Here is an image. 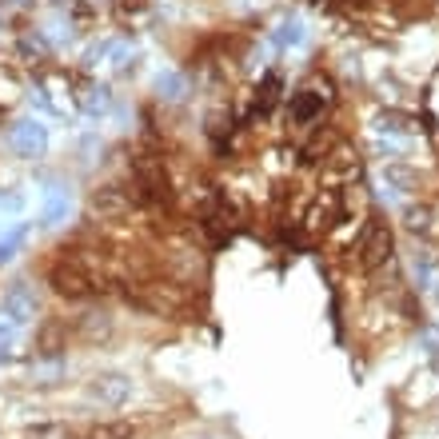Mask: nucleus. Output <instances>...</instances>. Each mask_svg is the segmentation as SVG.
Masks as SVG:
<instances>
[{"mask_svg":"<svg viewBox=\"0 0 439 439\" xmlns=\"http://www.w3.org/2000/svg\"><path fill=\"white\" fill-rule=\"evenodd\" d=\"M332 104H336V84L327 76H308L288 100V120H292V128L308 132L324 120Z\"/></svg>","mask_w":439,"mask_h":439,"instance_id":"nucleus-1","label":"nucleus"},{"mask_svg":"<svg viewBox=\"0 0 439 439\" xmlns=\"http://www.w3.org/2000/svg\"><path fill=\"white\" fill-rule=\"evenodd\" d=\"M391 256H395V240H391V228L388 220H379V216H372L368 224H363V232H359L356 240V260L363 272H384L391 264Z\"/></svg>","mask_w":439,"mask_h":439,"instance_id":"nucleus-2","label":"nucleus"},{"mask_svg":"<svg viewBox=\"0 0 439 439\" xmlns=\"http://www.w3.org/2000/svg\"><path fill=\"white\" fill-rule=\"evenodd\" d=\"M343 216H347L343 196L336 192V188H324V192H320L308 204V212H304V232H311V236H324V232H332L336 224H340Z\"/></svg>","mask_w":439,"mask_h":439,"instance_id":"nucleus-3","label":"nucleus"},{"mask_svg":"<svg viewBox=\"0 0 439 439\" xmlns=\"http://www.w3.org/2000/svg\"><path fill=\"white\" fill-rule=\"evenodd\" d=\"M8 148L24 160H36L49 152V128L40 120H17V124H8Z\"/></svg>","mask_w":439,"mask_h":439,"instance_id":"nucleus-4","label":"nucleus"},{"mask_svg":"<svg viewBox=\"0 0 439 439\" xmlns=\"http://www.w3.org/2000/svg\"><path fill=\"white\" fill-rule=\"evenodd\" d=\"M132 204H136L132 188H124V184H100L92 192V200H88V208H92L96 220H120V216H128Z\"/></svg>","mask_w":439,"mask_h":439,"instance_id":"nucleus-5","label":"nucleus"},{"mask_svg":"<svg viewBox=\"0 0 439 439\" xmlns=\"http://www.w3.org/2000/svg\"><path fill=\"white\" fill-rule=\"evenodd\" d=\"M0 316H4V320H12L17 327H24L36 316V295H33V288H28L24 279H17L8 292L0 295Z\"/></svg>","mask_w":439,"mask_h":439,"instance_id":"nucleus-6","label":"nucleus"},{"mask_svg":"<svg viewBox=\"0 0 439 439\" xmlns=\"http://www.w3.org/2000/svg\"><path fill=\"white\" fill-rule=\"evenodd\" d=\"M128 395H132V379L120 372L96 375L88 384V399H96L100 407H120V404H128Z\"/></svg>","mask_w":439,"mask_h":439,"instance_id":"nucleus-7","label":"nucleus"},{"mask_svg":"<svg viewBox=\"0 0 439 439\" xmlns=\"http://www.w3.org/2000/svg\"><path fill=\"white\" fill-rule=\"evenodd\" d=\"M279 96H284V80H279V72H268V76L260 80V88H256V100H252V116H256V120L272 116V108L279 104Z\"/></svg>","mask_w":439,"mask_h":439,"instance_id":"nucleus-8","label":"nucleus"},{"mask_svg":"<svg viewBox=\"0 0 439 439\" xmlns=\"http://www.w3.org/2000/svg\"><path fill=\"white\" fill-rule=\"evenodd\" d=\"M68 216H72V196H68V188H49V192H44L40 224H44V228H56V224H64Z\"/></svg>","mask_w":439,"mask_h":439,"instance_id":"nucleus-9","label":"nucleus"},{"mask_svg":"<svg viewBox=\"0 0 439 439\" xmlns=\"http://www.w3.org/2000/svg\"><path fill=\"white\" fill-rule=\"evenodd\" d=\"M156 96L168 100V104L184 100L188 96V76H184V72H160V76H156Z\"/></svg>","mask_w":439,"mask_h":439,"instance_id":"nucleus-10","label":"nucleus"},{"mask_svg":"<svg viewBox=\"0 0 439 439\" xmlns=\"http://www.w3.org/2000/svg\"><path fill=\"white\" fill-rule=\"evenodd\" d=\"M132 436H136V427H132V423H124V420H104V423H92L84 439H132Z\"/></svg>","mask_w":439,"mask_h":439,"instance_id":"nucleus-11","label":"nucleus"},{"mask_svg":"<svg viewBox=\"0 0 439 439\" xmlns=\"http://www.w3.org/2000/svg\"><path fill=\"white\" fill-rule=\"evenodd\" d=\"M404 224H407V232L427 236V232H431V208H427V204H407L404 208Z\"/></svg>","mask_w":439,"mask_h":439,"instance_id":"nucleus-12","label":"nucleus"},{"mask_svg":"<svg viewBox=\"0 0 439 439\" xmlns=\"http://www.w3.org/2000/svg\"><path fill=\"white\" fill-rule=\"evenodd\" d=\"M108 108H112V92H108L104 84L84 88V112H88V116H104Z\"/></svg>","mask_w":439,"mask_h":439,"instance_id":"nucleus-13","label":"nucleus"},{"mask_svg":"<svg viewBox=\"0 0 439 439\" xmlns=\"http://www.w3.org/2000/svg\"><path fill=\"white\" fill-rule=\"evenodd\" d=\"M28 240V224H17V228H8L0 236V264H8L12 256L20 252V244Z\"/></svg>","mask_w":439,"mask_h":439,"instance_id":"nucleus-14","label":"nucleus"},{"mask_svg":"<svg viewBox=\"0 0 439 439\" xmlns=\"http://www.w3.org/2000/svg\"><path fill=\"white\" fill-rule=\"evenodd\" d=\"M80 327H84V336H88V340H104V336L112 332V320H108L104 311H88Z\"/></svg>","mask_w":439,"mask_h":439,"instance_id":"nucleus-15","label":"nucleus"},{"mask_svg":"<svg viewBox=\"0 0 439 439\" xmlns=\"http://www.w3.org/2000/svg\"><path fill=\"white\" fill-rule=\"evenodd\" d=\"M152 0H116V17L120 20H144Z\"/></svg>","mask_w":439,"mask_h":439,"instance_id":"nucleus-16","label":"nucleus"},{"mask_svg":"<svg viewBox=\"0 0 439 439\" xmlns=\"http://www.w3.org/2000/svg\"><path fill=\"white\" fill-rule=\"evenodd\" d=\"M17 340H20V327L12 324V320H4V316H0V359H8V356H12Z\"/></svg>","mask_w":439,"mask_h":439,"instance_id":"nucleus-17","label":"nucleus"},{"mask_svg":"<svg viewBox=\"0 0 439 439\" xmlns=\"http://www.w3.org/2000/svg\"><path fill=\"white\" fill-rule=\"evenodd\" d=\"M24 439H68V427H60V423H36V427H28Z\"/></svg>","mask_w":439,"mask_h":439,"instance_id":"nucleus-18","label":"nucleus"},{"mask_svg":"<svg viewBox=\"0 0 439 439\" xmlns=\"http://www.w3.org/2000/svg\"><path fill=\"white\" fill-rule=\"evenodd\" d=\"M300 40H304V28H300L295 20H292V24H284V28L276 33V44H279V49H292V44H300Z\"/></svg>","mask_w":439,"mask_h":439,"instance_id":"nucleus-19","label":"nucleus"}]
</instances>
